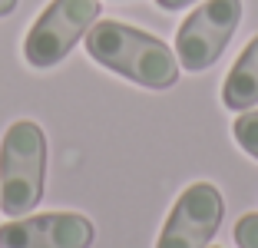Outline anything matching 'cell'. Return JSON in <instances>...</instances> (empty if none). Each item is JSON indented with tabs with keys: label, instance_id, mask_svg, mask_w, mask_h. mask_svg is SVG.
<instances>
[{
	"label": "cell",
	"instance_id": "obj_12",
	"mask_svg": "<svg viewBox=\"0 0 258 248\" xmlns=\"http://www.w3.org/2000/svg\"><path fill=\"white\" fill-rule=\"evenodd\" d=\"M209 248H215V245H209Z\"/></svg>",
	"mask_w": 258,
	"mask_h": 248
},
{
	"label": "cell",
	"instance_id": "obj_4",
	"mask_svg": "<svg viewBox=\"0 0 258 248\" xmlns=\"http://www.w3.org/2000/svg\"><path fill=\"white\" fill-rule=\"evenodd\" d=\"M242 23V0H205L175 30V60L189 73H202L222 56Z\"/></svg>",
	"mask_w": 258,
	"mask_h": 248
},
{
	"label": "cell",
	"instance_id": "obj_5",
	"mask_svg": "<svg viewBox=\"0 0 258 248\" xmlns=\"http://www.w3.org/2000/svg\"><path fill=\"white\" fill-rule=\"evenodd\" d=\"M222 212H225V202L219 189L212 182H192L175 199L156 248H209V241L222 225Z\"/></svg>",
	"mask_w": 258,
	"mask_h": 248
},
{
	"label": "cell",
	"instance_id": "obj_8",
	"mask_svg": "<svg viewBox=\"0 0 258 248\" xmlns=\"http://www.w3.org/2000/svg\"><path fill=\"white\" fill-rule=\"evenodd\" d=\"M232 136H235V143L242 146L251 159H258V109H245V113L232 122Z\"/></svg>",
	"mask_w": 258,
	"mask_h": 248
},
{
	"label": "cell",
	"instance_id": "obj_6",
	"mask_svg": "<svg viewBox=\"0 0 258 248\" xmlns=\"http://www.w3.org/2000/svg\"><path fill=\"white\" fill-rule=\"evenodd\" d=\"M96 228L76 212L20 215L0 225V248H90Z\"/></svg>",
	"mask_w": 258,
	"mask_h": 248
},
{
	"label": "cell",
	"instance_id": "obj_2",
	"mask_svg": "<svg viewBox=\"0 0 258 248\" xmlns=\"http://www.w3.org/2000/svg\"><path fill=\"white\" fill-rule=\"evenodd\" d=\"M46 136L33 119H17L0 139V212L20 218L43 199Z\"/></svg>",
	"mask_w": 258,
	"mask_h": 248
},
{
	"label": "cell",
	"instance_id": "obj_3",
	"mask_svg": "<svg viewBox=\"0 0 258 248\" xmlns=\"http://www.w3.org/2000/svg\"><path fill=\"white\" fill-rule=\"evenodd\" d=\"M99 20V0H50L23 40V60L37 70H50L83 40Z\"/></svg>",
	"mask_w": 258,
	"mask_h": 248
},
{
	"label": "cell",
	"instance_id": "obj_11",
	"mask_svg": "<svg viewBox=\"0 0 258 248\" xmlns=\"http://www.w3.org/2000/svg\"><path fill=\"white\" fill-rule=\"evenodd\" d=\"M14 7H17V0H0V17L14 14Z\"/></svg>",
	"mask_w": 258,
	"mask_h": 248
},
{
	"label": "cell",
	"instance_id": "obj_9",
	"mask_svg": "<svg viewBox=\"0 0 258 248\" xmlns=\"http://www.w3.org/2000/svg\"><path fill=\"white\" fill-rule=\"evenodd\" d=\"M232 235H235L238 248H258V212H248V215L238 218Z\"/></svg>",
	"mask_w": 258,
	"mask_h": 248
},
{
	"label": "cell",
	"instance_id": "obj_10",
	"mask_svg": "<svg viewBox=\"0 0 258 248\" xmlns=\"http://www.w3.org/2000/svg\"><path fill=\"white\" fill-rule=\"evenodd\" d=\"M162 10H182V7H189V4H196V0H156Z\"/></svg>",
	"mask_w": 258,
	"mask_h": 248
},
{
	"label": "cell",
	"instance_id": "obj_7",
	"mask_svg": "<svg viewBox=\"0 0 258 248\" xmlns=\"http://www.w3.org/2000/svg\"><path fill=\"white\" fill-rule=\"evenodd\" d=\"M222 103L232 113H245L258 106V33L248 40L235 67L228 70L225 83H222Z\"/></svg>",
	"mask_w": 258,
	"mask_h": 248
},
{
	"label": "cell",
	"instance_id": "obj_1",
	"mask_svg": "<svg viewBox=\"0 0 258 248\" xmlns=\"http://www.w3.org/2000/svg\"><path fill=\"white\" fill-rule=\"evenodd\" d=\"M86 53L99 67L146 90H169L179 80V60L159 37L122 20H96L86 30Z\"/></svg>",
	"mask_w": 258,
	"mask_h": 248
}]
</instances>
